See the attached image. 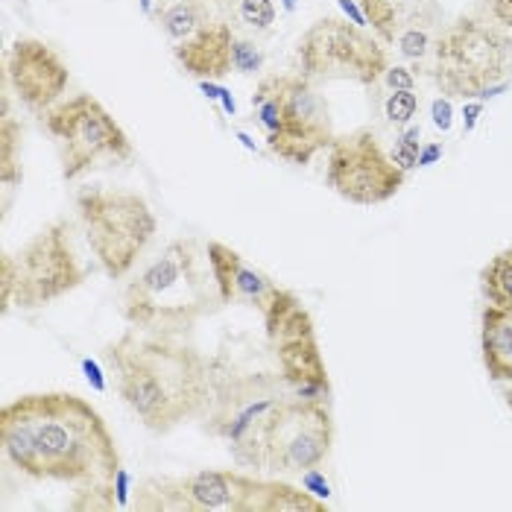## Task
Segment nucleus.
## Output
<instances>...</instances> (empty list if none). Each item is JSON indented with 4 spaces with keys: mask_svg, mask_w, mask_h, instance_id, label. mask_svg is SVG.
Returning <instances> with one entry per match:
<instances>
[{
    "mask_svg": "<svg viewBox=\"0 0 512 512\" xmlns=\"http://www.w3.org/2000/svg\"><path fill=\"white\" fill-rule=\"evenodd\" d=\"M325 501L311 498V492H302L284 480H261L255 474H246L243 495L237 512H322Z\"/></svg>",
    "mask_w": 512,
    "mask_h": 512,
    "instance_id": "6ab92c4d",
    "label": "nucleus"
},
{
    "mask_svg": "<svg viewBox=\"0 0 512 512\" xmlns=\"http://www.w3.org/2000/svg\"><path fill=\"white\" fill-rule=\"evenodd\" d=\"M246 472L232 469H199L188 477L147 480L138 492L141 510H235L243 495Z\"/></svg>",
    "mask_w": 512,
    "mask_h": 512,
    "instance_id": "2eb2a0df",
    "label": "nucleus"
},
{
    "mask_svg": "<svg viewBox=\"0 0 512 512\" xmlns=\"http://www.w3.org/2000/svg\"><path fill=\"white\" fill-rule=\"evenodd\" d=\"M158 24L173 41H185L188 36H194L202 24H208V15L199 0H179L158 12Z\"/></svg>",
    "mask_w": 512,
    "mask_h": 512,
    "instance_id": "4be33fe9",
    "label": "nucleus"
},
{
    "mask_svg": "<svg viewBox=\"0 0 512 512\" xmlns=\"http://www.w3.org/2000/svg\"><path fill=\"white\" fill-rule=\"evenodd\" d=\"M0 448L12 469L33 480L59 483H115L123 469L106 419L82 395H18L0 407Z\"/></svg>",
    "mask_w": 512,
    "mask_h": 512,
    "instance_id": "f257e3e1",
    "label": "nucleus"
},
{
    "mask_svg": "<svg viewBox=\"0 0 512 512\" xmlns=\"http://www.w3.org/2000/svg\"><path fill=\"white\" fill-rule=\"evenodd\" d=\"M252 112L267 132V147L290 164H311L319 150L331 147V115L302 74H270L252 94Z\"/></svg>",
    "mask_w": 512,
    "mask_h": 512,
    "instance_id": "423d86ee",
    "label": "nucleus"
},
{
    "mask_svg": "<svg viewBox=\"0 0 512 512\" xmlns=\"http://www.w3.org/2000/svg\"><path fill=\"white\" fill-rule=\"evenodd\" d=\"M77 214L100 270L112 281L135 270L158 232L150 202L123 188H82L77 191Z\"/></svg>",
    "mask_w": 512,
    "mask_h": 512,
    "instance_id": "0eeeda50",
    "label": "nucleus"
},
{
    "mask_svg": "<svg viewBox=\"0 0 512 512\" xmlns=\"http://www.w3.org/2000/svg\"><path fill=\"white\" fill-rule=\"evenodd\" d=\"M445 97H492L512 77V30L463 15L442 27L428 65Z\"/></svg>",
    "mask_w": 512,
    "mask_h": 512,
    "instance_id": "20e7f679",
    "label": "nucleus"
},
{
    "mask_svg": "<svg viewBox=\"0 0 512 512\" xmlns=\"http://www.w3.org/2000/svg\"><path fill=\"white\" fill-rule=\"evenodd\" d=\"M261 65H264L261 50L252 41H243L235 36V44H232V68H235L237 74H255V71H261Z\"/></svg>",
    "mask_w": 512,
    "mask_h": 512,
    "instance_id": "cd10ccee",
    "label": "nucleus"
},
{
    "mask_svg": "<svg viewBox=\"0 0 512 512\" xmlns=\"http://www.w3.org/2000/svg\"><path fill=\"white\" fill-rule=\"evenodd\" d=\"M439 156H442V147H439V144H431V147H425V150L419 153V167H428V164H434Z\"/></svg>",
    "mask_w": 512,
    "mask_h": 512,
    "instance_id": "2f4dec72",
    "label": "nucleus"
},
{
    "mask_svg": "<svg viewBox=\"0 0 512 512\" xmlns=\"http://www.w3.org/2000/svg\"><path fill=\"white\" fill-rule=\"evenodd\" d=\"M483 6L501 27L512 30V0H483Z\"/></svg>",
    "mask_w": 512,
    "mask_h": 512,
    "instance_id": "c756f323",
    "label": "nucleus"
},
{
    "mask_svg": "<svg viewBox=\"0 0 512 512\" xmlns=\"http://www.w3.org/2000/svg\"><path fill=\"white\" fill-rule=\"evenodd\" d=\"M21 138H24L21 123L3 112V120H0V179H3V185L21 182V158H18Z\"/></svg>",
    "mask_w": 512,
    "mask_h": 512,
    "instance_id": "5701e85b",
    "label": "nucleus"
},
{
    "mask_svg": "<svg viewBox=\"0 0 512 512\" xmlns=\"http://www.w3.org/2000/svg\"><path fill=\"white\" fill-rule=\"evenodd\" d=\"M416 109H419V97L413 91H393L384 103V112L395 126H407L416 115Z\"/></svg>",
    "mask_w": 512,
    "mask_h": 512,
    "instance_id": "393cba45",
    "label": "nucleus"
},
{
    "mask_svg": "<svg viewBox=\"0 0 512 512\" xmlns=\"http://www.w3.org/2000/svg\"><path fill=\"white\" fill-rule=\"evenodd\" d=\"M123 404L153 434H170L208 410L214 395L208 360L185 334L129 325L106 346Z\"/></svg>",
    "mask_w": 512,
    "mask_h": 512,
    "instance_id": "f03ea898",
    "label": "nucleus"
},
{
    "mask_svg": "<svg viewBox=\"0 0 512 512\" xmlns=\"http://www.w3.org/2000/svg\"><path fill=\"white\" fill-rule=\"evenodd\" d=\"M439 33H442V9L436 0H404V3H398L395 47L404 59H410L416 65V71L428 74Z\"/></svg>",
    "mask_w": 512,
    "mask_h": 512,
    "instance_id": "a211bd4d",
    "label": "nucleus"
},
{
    "mask_svg": "<svg viewBox=\"0 0 512 512\" xmlns=\"http://www.w3.org/2000/svg\"><path fill=\"white\" fill-rule=\"evenodd\" d=\"M334 416L328 401L290 393L264 422V469L276 474H305L331 457Z\"/></svg>",
    "mask_w": 512,
    "mask_h": 512,
    "instance_id": "9b49d317",
    "label": "nucleus"
},
{
    "mask_svg": "<svg viewBox=\"0 0 512 512\" xmlns=\"http://www.w3.org/2000/svg\"><path fill=\"white\" fill-rule=\"evenodd\" d=\"M384 82H387L393 91H413L416 77H413V71H410V68H387Z\"/></svg>",
    "mask_w": 512,
    "mask_h": 512,
    "instance_id": "c85d7f7f",
    "label": "nucleus"
},
{
    "mask_svg": "<svg viewBox=\"0 0 512 512\" xmlns=\"http://www.w3.org/2000/svg\"><path fill=\"white\" fill-rule=\"evenodd\" d=\"M3 77L27 109L44 118L53 106L62 103L71 71L50 44L39 39H18L3 56Z\"/></svg>",
    "mask_w": 512,
    "mask_h": 512,
    "instance_id": "4468645a",
    "label": "nucleus"
},
{
    "mask_svg": "<svg viewBox=\"0 0 512 512\" xmlns=\"http://www.w3.org/2000/svg\"><path fill=\"white\" fill-rule=\"evenodd\" d=\"M363 18L372 24L375 36L384 44H395L398 30V0H357Z\"/></svg>",
    "mask_w": 512,
    "mask_h": 512,
    "instance_id": "b1692460",
    "label": "nucleus"
},
{
    "mask_svg": "<svg viewBox=\"0 0 512 512\" xmlns=\"http://www.w3.org/2000/svg\"><path fill=\"white\" fill-rule=\"evenodd\" d=\"M434 123L439 129L451 126V103L448 100H436L434 103Z\"/></svg>",
    "mask_w": 512,
    "mask_h": 512,
    "instance_id": "7c9ffc66",
    "label": "nucleus"
},
{
    "mask_svg": "<svg viewBox=\"0 0 512 512\" xmlns=\"http://www.w3.org/2000/svg\"><path fill=\"white\" fill-rule=\"evenodd\" d=\"M507 404H510V410H512V387L507 390Z\"/></svg>",
    "mask_w": 512,
    "mask_h": 512,
    "instance_id": "c9c22d12",
    "label": "nucleus"
},
{
    "mask_svg": "<svg viewBox=\"0 0 512 512\" xmlns=\"http://www.w3.org/2000/svg\"><path fill=\"white\" fill-rule=\"evenodd\" d=\"M44 126L59 144L65 182L94 170L129 164L135 158V147L123 126L91 94H77L53 106L44 115Z\"/></svg>",
    "mask_w": 512,
    "mask_h": 512,
    "instance_id": "6e6552de",
    "label": "nucleus"
},
{
    "mask_svg": "<svg viewBox=\"0 0 512 512\" xmlns=\"http://www.w3.org/2000/svg\"><path fill=\"white\" fill-rule=\"evenodd\" d=\"M82 366H85V372H88V381H91V384H94L97 390H103L106 384H103V378H100V372H97V366H94L91 360H85Z\"/></svg>",
    "mask_w": 512,
    "mask_h": 512,
    "instance_id": "72a5a7b5",
    "label": "nucleus"
},
{
    "mask_svg": "<svg viewBox=\"0 0 512 512\" xmlns=\"http://www.w3.org/2000/svg\"><path fill=\"white\" fill-rule=\"evenodd\" d=\"M419 126H410L401 138H398V144H395V153L393 161L407 173V170H413V167H419Z\"/></svg>",
    "mask_w": 512,
    "mask_h": 512,
    "instance_id": "a878e982",
    "label": "nucleus"
},
{
    "mask_svg": "<svg viewBox=\"0 0 512 512\" xmlns=\"http://www.w3.org/2000/svg\"><path fill=\"white\" fill-rule=\"evenodd\" d=\"M232 44H235V33L229 24L208 21L194 36L176 41L173 56L185 68V74L197 77L199 82L220 79L232 71Z\"/></svg>",
    "mask_w": 512,
    "mask_h": 512,
    "instance_id": "f3484780",
    "label": "nucleus"
},
{
    "mask_svg": "<svg viewBox=\"0 0 512 512\" xmlns=\"http://www.w3.org/2000/svg\"><path fill=\"white\" fill-rule=\"evenodd\" d=\"M480 103H469L466 109H463V118H466V132H472L474 129V123H477V115H480Z\"/></svg>",
    "mask_w": 512,
    "mask_h": 512,
    "instance_id": "473e14b6",
    "label": "nucleus"
},
{
    "mask_svg": "<svg viewBox=\"0 0 512 512\" xmlns=\"http://www.w3.org/2000/svg\"><path fill=\"white\" fill-rule=\"evenodd\" d=\"M480 290L489 305L512 311V246L498 252L480 273Z\"/></svg>",
    "mask_w": 512,
    "mask_h": 512,
    "instance_id": "412c9836",
    "label": "nucleus"
},
{
    "mask_svg": "<svg viewBox=\"0 0 512 512\" xmlns=\"http://www.w3.org/2000/svg\"><path fill=\"white\" fill-rule=\"evenodd\" d=\"M290 393L293 390L281 375H246L229 381L208 401V431L229 442L240 466L264 469V422Z\"/></svg>",
    "mask_w": 512,
    "mask_h": 512,
    "instance_id": "9d476101",
    "label": "nucleus"
},
{
    "mask_svg": "<svg viewBox=\"0 0 512 512\" xmlns=\"http://www.w3.org/2000/svg\"><path fill=\"white\" fill-rule=\"evenodd\" d=\"M407 173L387 156L372 129H355L331 141L325 185L352 205H384L404 188Z\"/></svg>",
    "mask_w": 512,
    "mask_h": 512,
    "instance_id": "ddd939ff",
    "label": "nucleus"
},
{
    "mask_svg": "<svg viewBox=\"0 0 512 512\" xmlns=\"http://www.w3.org/2000/svg\"><path fill=\"white\" fill-rule=\"evenodd\" d=\"M88 267L79 261L74 246V226L68 220H53L21 249L3 252L0 258V305L3 314L12 308H44L79 284H85Z\"/></svg>",
    "mask_w": 512,
    "mask_h": 512,
    "instance_id": "39448f33",
    "label": "nucleus"
},
{
    "mask_svg": "<svg viewBox=\"0 0 512 512\" xmlns=\"http://www.w3.org/2000/svg\"><path fill=\"white\" fill-rule=\"evenodd\" d=\"M480 355L492 381L512 384V311L486 305L480 314Z\"/></svg>",
    "mask_w": 512,
    "mask_h": 512,
    "instance_id": "aec40b11",
    "label": "nucleus"
},
{
    "mask_svg": "<svg viewBox=\"0 0 512 512\" xmlns=\"http://www.w3.org/2000/svg\"><path fill=\"white\" fill-rule=\"evenodd\" d=\"M340 3H343V9L355 18V24H363V21H366V18H363V12H357L355 6H352V0H340Z\"/></svg>",
    "mask_w": 512,
    "mask_h": 512,
    "instance_id": "f704fd0d",
    "label": "nucleus"
},
{
    "mask_svg": "<svg viewBox=\"0 0 512 512\" xmlns=\"http://www.w3.org/2000/svg\"><path fill=\"white\" fill-rule=\"evenodd\" d=\"M261 316L267 328V343L276 355L278 375L287 381V387L302 398L328 401V366L319 349L314 316L308 314L302 299L293 290L281 287L273 305Z\"/></svg>",
    "mask_w": 512,
    "mask_h": 512,
    "instance_id": "f8f14e48",
    "label": "nucleus"
},
{
    "mask_svg": "<svg viewBox=\"0 0 512 512\" xmlns=\"http://www.w3.org/2000/svg\"><path fill=\"white\" fill-rule=\"evenodd\" d=\"M299 74L311 82L349 79L357 85H378L390 62L381 41L363 33L357 24L325 15L305 30L296 44Z\"/></svg>",
    "mask_w": 512,
    "mask_h": 512,
    "instance_id": "1a4fd4ad",
    "label": "nucleus"
},
{
    "mask_svg": "<svg viewBox=\"0 0 512 512\" xmlns=\"http://www.w3.org/2000/svg\"><path fill=\"white\" fill-rule=\"evenodd\" d=\"M205 252H208L220 305H249L258 314H264L273 305L281 287L261 270H255L252 264H246V258L237 249L220 240H208Z\"/></svg>",
    "mask_w": 512,
    "mask_h": 512,
    "instance_id": "dca6fc26",
    "label": "nucleus"
},
{
    "mask_svg": "<svg viewBox=\"0 0 512 512\" xmlns=\"http://www.w3.org/2000/svg\"><path fill=\"white\" fill-rule=\"evenodd\" d=\"M214 293L217 284L208 252L194 237H176L135 281H129L120 299V314L135 328L185 334L214 308Z\"/></svg>",
    "mask_w": 512,
    "mask_h": 512,
    "instance_id": "7ed1b4c3",
    "label": "nucleus"
},
{
    "mask_svg": "<svg viewBox=\"0 0 512 512\" xmlns=\"http://www.w3.org/2000/svg\"><path fill=\"white\" fill-rule=\"evenodd\" d=\"M240 18L255 30H267L276 21V6L273 0H240Z\"/></svg>",
    "mask_w": 512,
    "mask_h": 512,
    "instance_id": "bb28decb",
    "label": "nucleus"
}]
</instances>
